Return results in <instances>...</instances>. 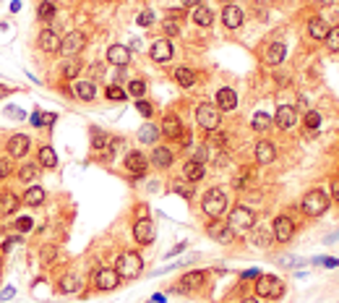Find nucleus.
I'll use <instances>...</instances> for the list:
<instances>
[{
	"label": "nucleus",
	"mask_w": 339,
	"mask_h": 303,
	"mask_svg": "<svg viewBox=\"0 0 339 303\" xmlns=\"http://www.w3.org/2000/svg\"><path fill=\"white\" fill-rule=\"evenodd\" d=\"M73 97H79V99H84V102H92V99L97 97L94 81H76V84H73Z\"/></svg>",
	"instance_id": "24"
},
{
	"label": "nucleus",
	"mask_w": 339,
	"mask_h": 303,
	"mask_svg": "<svg viewBox=\"0 0 339 303\" xmlns=\"http://www.w3.org/2000/svg\"><path fill=\"white\" fill-rule=\"evenodd\" d=\"M203 280H206V272H188L183 277V283H180L175 290L177 293H186V290H198L203 285Z\"/></svg>",
	"instance_id": "21"
},
{
	"label": "nucleus",
	"mask_w": 339,
	"mask_h": 303,
	"mask_svg": "<svg viewBox=\"0 0 339 303\" xmlns=\"http://www.w3.org/2000/svg\"><path fill=\"white\" fill-rule=\"evenodd\" d=\"M42 201H44V188H39V186H34V188H29L24 193V204L27 207H39Z\"/></svg>",
	"instance_id": "32"
},
{
	"label": "nucleus",
	"mask_w": 339,
	"mask_h": 303,
	"mask_svg": "<svg viewBox=\"0 0 339 303\" xmlns=\"http://www.w3.org/2000/svg\"><path fill=\"white\" fill-rule=\"evenodd\" d=\"M269 125H271V115L269 113H256L253 115V128L256 131H266Z\"/></svg>",
	"instance_id": "36"
},
{
	"label": "nucleus",
	"mask_w": 339,
	"mask_h": 303,
	"mask_svg": "<svg viewBox=\"0 0 339 303\" xmlns=\"http://www.w3.org/2000/svg\"><path fill=\"white\" fill-rule=\"evenodd\" d=\"M136 110H139L144 118H149V115L154 113V107H151V102H146V99H139V102H136Z\"/></svg>",
	"instance_id": "47"
},
{
	"label": "nucleus",
	"mask_w": 339,
	"mask_h": 303,
	"mask_svg": "<svg viewBox=\"0 0 339 303\" xmlns=\"http://www.w3.org/2000/svg\"><path fill=\"white\" fill-rule=\"evenodd\" d=\"M303 123H305V131L313 134V131H319V125H321V115L316 113V110H308V115H305Z\"/></svg>",
	"instance_id": "35"
},
{
	"label": "nucleus",
	"mask_w": 339,
	"mask_h": 303,
	"mask_svg": "<svg viewBox=\"0 0 339 303\" xmlns=\"http://www.w3.org/2000/svg\"><path fill=\"white\" fill-rule=\"evenodd\" d=\"M11 172H13V162L8 157H3V160H0V178H8Z\"/></svg>",
	"instance_id": "49"
},
{
	"label": "nucleus",
	"mask_w": 339,
	"mask_h": 303,
	"mask_svg": "<svg viewBox=\"0 0 339 303\" xmlns=\"http://www.w3.org/2000/svg\"><path fill=\"white\" fill-rule=\"evenodd\" d=\"M167 298H165V293H154V303H165Z\"/></svg>",
	"instance_id": "58"
},
{
	"label": "nucleus",
	"mask_w": 339,
	"mask_h": 303,
	"mask_svg": "<svg viewBox=\"0 0 339 303\" xmlns=\"http://www.w3.org/2000/svg\"><path fill=\"white\" fill-rule=\"evenodd\" d=\"M222 21H224V27H227L230 32H235V29H240V24H243V11L238 8V6H224V11H222Z\"/></svg>",
	"instance_id": "17"
},
{
	"label": "nucleus",
	"mask_w": 339,
	"mask_h": 303,
	"mask_svg": "<svg viewBox=\"0 0 339 303\" xmlns=\"http://www.w3.org/2000/svg\"><path fill=\"white\" fill-rule=\"evenodd\" d=\"M256 295L258 298H282L284 295V283L279 277H271V274H258V283H256Z\"/></svg>",
	"instance_id": "5"
},
{
	"label": "nucleus",
	"mask_w": 339,
	"mask_h": 303,
	"mask_svg": "<svg viewBox=\"0 0 339 303\" xmlns=\"http://www.w3.org/2000/svg\"><path fill=\"white\" fill-rule=\"evenodd\" d=\"M219 3H224V6H230V3H232V0H219Z\"/></svg>",
	"instance_id": "63"
},
{
	"label": "nucleus",
	"mask_w": 339,
	"mask_h": 303,
	"mask_svg": "<svg viewBox=\"0 0 339 303\" xmlns=\"http://www.w3.org/2000/svg\"><path fill=\"white\" fill-rule=\"evenodd\" d=\"M105 144H110V136L102 134L99 128H92V146H94V149H102Z\"/></svg>",
	"instance_id": "39"
},
{
	"label": "nucleus",
	"mask_w": 339,
	"mask_h": 303,
	"mask_svg": "<svg viewBox=\"0 0 339 303\" xmlns=\"http://www.w3.org/2000/svg\"><path fill=\"white\" fill-rule=\"evenodd\" d=\"M136 21H139V27H151L154 24V13L151 11H141Z\"/></svg>",
	"instance_id": "48"
},
{
	"label": "nucleus",
	"mask_w": 339,
	"mask_h": 303,
	"mask_svg": "<svg viewBox=\"0 0 339 303\" xmlns=\"http://www.w3.org/2000/svg\"><path fill=\"white\" fill-rule=\"evenodd\" d=\"M196 120L203 131H217L219 128V107L212 102H201L196 107Z\"/></svg>",
	"instance_id": "6"
},
{
	"label": "nucleus",
	"mask_w": 339,
	"mask_h": 303,
	"mask_svg": "<svg viewBox=\"0 0 339 303\" xmlns=\"http://www.w3.org/2000/svg\"><path fill=\"white\" fill-rule=\"evenodd\" d=\"M292 235H295V222H292L287 214H279L274 220V241L287 243V241H292Z\"/></svg>",
	"instance_id": "8"
},
{
	"label": "nucleus",
	"mask_w": 339,
	"mask_h": 303,
	"mask_svg": "<svg viewBox=\"0 0 339 303\" xmlns=\"http://www.w3.org/2000/svg\"><path fill=\"white\" fill-rule=\"evenodd\" d=\"M175 81L183 86V89H191V86L196 84V73H193V68H188V66H177V68H175Z\"/></svg>",
	"instance_id": "29"
},
{
	"label": "nucleus",
	"mask_w": 339,
	"mask_h": 303,
	"mask_svg": "<svg viewBox=\"0 0 339 303\" xmlns=\"http://www.w3.org/2000/svg\"><path fill=\"white\" fill-rule=\"evenodd\" d=\"M110 146H112V152H123L125 149V141L123 139H110Z\"/></svg>",
	"instance_id": "55"
},
{
	"label": "nucleus",
	"mask_w": 339,
	"mask_h": 303,
	"mask_svg": "<svg viewBox=\"0 0 339 303\" xmlns=\"http://www.w3.org/2000/svg\"><path fill=\"white\" fill-rule=\"evenodd\" d=\"M329 209V193L321 188H313L303 196V212L308 217H321V214Z\"/></svg>",
	"instance_id": "3"
},
{
	"label": "nucleus",
	"mask_w": 339,
	"mask_h": 303,
	"mask_svg": "<svg viewBox=\"0 0 339 303\" xmlns=\"http://www.w3.org/2000/svg\"><path fill=\"white\" fill-rule=\"evenodd\" d=\"M79 71H81V66H79L76 60H71V63H65V66H63V76H65V79H76Z\"/></svg>",
	"instance_id": "45"
},
{
	"label": "nucleus",
	"mask_w": 339,
	"mask_h": 303,
	"mask_svg": "<svg viewBox=\"0 0 339 303\" xmlns=\"http://www.w3.org/2000/svg\"><path fill=\"white\" fill-rule=\"evenodd\" d=\"M8 152H11V157H24L29 152V136H24V134L11 136L8 139Z\"/></svg>",
	"instance_id": "23"
},
{
	"label": "nucleus",
	"mask_w": 339,
	"mask_h": 303,
	"mask_svg": "<svg viewBox=\"0 0 339 303\" xmlns=\"http://www.w3.org/2000/svg\"><path fill=\"white\" fill-rule=\"evenodd\" d=\"M201 178H203V165L196 162V160H188V162L183 165V181L196 183V181H201Z\"/></svg>",
	"instance_id": "27"
},
{
	"label": "nucleus",
	"mask_w": 339,
	"mask_h": 303,
	"mask_svg": "<svg viewBox=\"0 0 339 303\" xmlns=\"http://www.w3.org/2000/svg\"><path fill=\"white\" fill-rule=\"evenodd\" d=\"M193 21H196L198 27H212V24H214V11H212L209 6H196Z\"/></svg>",
	"instance_id": "30"
},
{
	"label": "nucleus",
	"mask_w": 339,
	"mask_h": 303,
	"mask_svg": "<svg viewBox=\"0 0 339 303\" xmlns=\"http://www.w3.org/2000/svg\"><path fill=\"white\" fill-rule=\"evenodd\" d=\"M245 178H251V170H240V175H238V178H235L232 183H235L238 188H243V183H245Z\"/></svg>",
	"instance_id": "54"
},
{
	"label": "nucleus",
	"mask_w": 339,
	"mask_h": 303,
	"mask_svg": "<svg viewBox=\"0 0 339 303\" xmlns=\"http://www.w3.org/2000/svg\"><path fill=\"white\" fill-rule=\"evenodd\" d=\"M32 120H34L37 125H53V123L58 120V115H55V113H44V115H39V113H37Z\"/></svg>",
	"instance_id": "46"
},
{
	"label": "nucleus",
	"mask_w": 339,
	"mask_h": 303,
	"mask_svg": "<svg viewBox=\"0 0 339 303\" xmlns=\"http://www.w3.org/2000/svg\"><path fill=\"white\" fill-rule=\"evenodd\" d=\"M331 193H334V201L339 204V178H334V181H331Z\"/></svg>",
	"instance_id": "56"
},
{
	"label": "nucleus",
	"mask_w": 339,
	"mask_h": 303,
	"mask_svg": "<svg viewBox=\"0 0 339 303\" xmlns=\"http://www.w3.org/2000/svg\"><path fill=\"white\" fill-rule=\"evenodd\" d=\"M60 45H63V39H60L53 29H44V32L39 34V47H42L44 53H58Z\"/></svg>",
	"instance_id": "22"
},
{
	"label": "nucleus",
	"mask_w": 339,
	"mask_h": 303,
	"mask_svg": "<svg viewBox=\"0 0 339 303\" xmlns=\"http://www.w3.org/2000/svg\"><path fill=\"white\" fill-rule=\"evenodd\" d=\"M39 165L42 167H55L58 165V155H55L53 146H42L39 149Z\"/></svg>",
	"instance_id": "33"
},
{
	"label": "nucleus",
	"mask_w": 339,
	"mask_h": 303,
	"mask_svg": "<svg viewBox=\"0 0 339 303\" xmlns=\"http://www.w3.org/2000/svg\"><path fill=\"white\" fill-rule=\"evenodd\" d=\"M107 63H112V66H118V68H125L131 63V50L125 45H112L107 50Z\"/></svg>",
	"instance_id": "13"
},
{
	"label": "nucleus",
	"mask_w": 339,
	"mask_h": 303,
	"mask_svg": "<svg viewBox=\"0 0 339 303\" xmlns=\"http://www.w3.org/2000/svg\"><path fill=\"white\" fill-rule=\"evenodd\" d=\"M172 42L170 39H160V42H154L151 45V50H149V55H151V60L154 63H167V60H172Z\"/></svg>",
	"instance_id": "12"
},
{
	"label": "nucleus",
	"mask_w": 339,
	"mask_h": 303,
	"mask_svg": "<svg viewBox=\"0 0 339 303\" xmlns=\"http://www.w3.org/2000/svg\"><path fill=\"white\" fill-rule=\"evenodd\" d=\"M245 280H251V277H258V269H251V272H243Z\"/></svg>",
	"instance_id": "59"
},
{
	"label": "nucleus",
	"mask_w": 339,
	"mask_h": 303,
	"mask_svg": "<svg viewBox=\"0 0 339 303\" xmlns=\"http://www.w3.org/2000/svg\"><path fill=\"white\" fill-rule=\"evenodd\" d=\"M251 241H253L256 246H264V248H266V246L271 243V238H269V233H266V230H256V233L251 235Z\"/></svg>",
	"instance_id": "44"
},
{
	"label": "nucleus",
	"mask_w": 339,
	"mask_h": 303,
	"mask_svg": "<svg viewBox=\"0 0 339 303\" xmlns=\"http://www.w3.org/2000/svg\"><path fill=\"white\" fill-rule=\"evenodd\" d=\"M55 246H44L42 251H39V256H42V262H53V259H55Z\"/></svg>",
	"instance_id": "50"
},
{
	"label": "nucleus",
	"mask_w": 339,
	"mask_h": 303,
	"mask_svg": "<svg viewBox=\"0 0 339 303\" xmlns=\"http://www.w3.org/2000/svg\"><path fill=\"white\" fill-rule=\"evenodd\" d=\"M37 16H39L42 21H53V18H55V6H53V3H42V6L37 8Z\"/></svg>",
	"instance_id": "40"
},
{
	"label": "nucleus",
	"mask_w": 339,
	"mask_h": 303,
	"mask_svg": "<svg viewBox=\"0 0 339 303\" xmlns=\"http://www.w3.org/2000/svg\"><path fill=\"white\" fill-rule=\"evenodd\" d=\"M232 233H248V230H253L256 225V212L253 209H248V207H235L230 212V222Z\"/></svg>",
	"instance_id": "4"
},
{
	"label": "nucleus",
	"mask_w": 339,
	"mask_h": 303,
	"mask_svg": "<svg viewBox=\"0 0 339 303\" xmlns=\"http://www.w3.org/2000/svg\"><path fill=\"white\" fill-rule=\"evenodd\" d=\"M172 160H175V155H172L167 146H157V149L151 152V162L160 167V170H167V167L172 165Z\"/></svg>",
	"instance_id": "25"
},
{
	"label": "nucleus",
	"mask_w": 339,
	"mask_h": 303,
	"mask_svg": "<svg viewBox=\"0 0 339 303\" xmlns=\"http://www.w3.org/2000/svg\"><path fill=\"white\" fill-rule=\"evenodd\" d=\"M18 178L24 181V183L34 181V178H37V165H24V167L18 170Z\"/></svg>",
	"instance_id": "41"
},
{
	"label": "nucleus",
	"mask_w": 339,
	"mask_h": 303,
	"mask_svg": "<svg viewBox=\"0 0 339 303\" xmlns=\"http://www.w3.org/2000/svg\"><path fill=\"white\" fill-rule=\"evenodd\" d=\"M261 3H266V0H261Z\"/></svg>",
	"instance_id": "64"
},
{
	"label": "nucleus",
	"mask_w": 339,
	"mask_h": 303,
	"mask_svg": "<svg viewBox=\"0 0 339 303\" xmlns=\"http://www.w3.org/2000/svg\"><path fill=\"white\" fill-rule=\"evenodd\" d=\"M144 269V259L136 254V251H123L118 256V264H115V272L120 274V280H133V277H139Z\"/></svg>",
	"instance_id": "2"
},
{
	"label": "nucleus",
	"mask_w": 339,
	"mask_h": 303,
	"mask_svg": "<svg viewBox=\"0 0 339 303\" xmlns=\"http://www.w3.org/2000/svg\"><path fill=\"white\" fill-rule=\"evenodd\" d=\"M16 228H18V233H29V230H32V220H29V217H21V220L16 222Z\"/></svg>",
	"instance_id": "53"
},
{
	"label": "nucleus",
	"mask_w": 339,
	"mask_h": 303,
	"mask_svg": "<svg viewBox=\"0 0 339 303\" xmlns=\"http://www.w3.org/2000/svg\"><path fill=\"white\" fill-rule=\"evenodd\" d=\"M186 6H201V0H183Z\"/></svg>",
	"instance_id": "60"
},
{
	"label": "nucleus",
	"mask_w": 339,
	"mask_h": 303,
	"mask_svg": "<svg viewBox=\"0 0 339 303\" xmlns=\"http://www.w3.org/2000/svg\"><path fill=\"white\" fill-rule=\"evenodd\" d=\"M81 285H84V280H81L79 274H65V277L60 280V290H63V293H79Z\"/></svg>",
	"instance_id": "31"
},
{
	"label": "nucleus",
	"mask_w": 339,
	"mask_h": 303,
	"mask_svg": "<svg viewBox=\"0 0 339 303\" xmlns=\"http://www.w3.org/2000/svg\"><path fill=\"white\" fill-rule=\"evenodd\" d=\"M128 94H133V97H139V99H141V97L146 94V84H144L141 79L131 81V84H128Z\"/></svg>",
	"instance_id": "38"
},
{
	"label": "nucleus",
	"mask_w": 339,
	"mask_h": 303,
	"mask_svg": "<svg viewBox=\"0 0 339 303\" xmlns=\"http://www.w3.org/2000/svg\"><path fill=\"white\" fill-rule=\"evenodd\" d=\"M107 99H112V102H120V99H125V89H123V86H118V84H112V86H107Z\"/></svg>",
	"instance_id": "37"
},
{
	"label": "nucleus",
	"mask_w": 339,
	"mask_h": 303,
	"mask_svg": "<svg viewBox=\"0 0 339 303\" xmlns=\"http://www.w3.org/2000/svg\"><path fill=\"white\" fill-rule=\"evenodd\" d=\"M209 235L214 238L217 243H230V241H232V228H230L227 222L214 220V222L209 225Z\"/></svg>",
	"instance_id": "20"
},
{
	"label": "nucleus",
	"mask_w": 339,
	"mask_h": 303,
	"mask_svg": "<svg viewBox=\"0 0 339 303\" xmlns=\"http://www.w3.org/2000/svg\"><path fill=\"white\" fill-rule=\"evenodd\" d=\"M329 32H331V27L326 24L324 18H310V21H308V34H310L313 39H326Z\"/></svg>",
	"instance_id": "26"
},
{
	"label": "nucleus",
	"mask_w": 339,
	"mask_h": 303,
	"mask_svg": "<svg viewBox=\"0 0 339 303\" xmlns=\"http://www.w3.org/2000/svg\"><path fill=\"white\" fill-rule=\"evenodd\" d=\"M125 167L131 172H136V175H141V172H146V167H149V160H146L144 152H128L125 155Z\"/></svg>",
	"instance_id": "15"
},
{
	"label": "nucleus",
	"mask_w": 339,
	"mask_h": 303,
	"mask_svg": "<svg viewBox=\"0 0 339 303\" xmlns=\"http://www.w3.org/2000/svg\"><path fill=\"white\" fill-rule=\"evenodd\" d=\"M277 160V146L271 141H258L256 144V162L258 165H271Z\"/></svg>",
	"instance_id": "18"
},
{
	"label": "nucleus",
	"mask_w": 339,
	"mask_h": 303,
	"mask_svg": "<svg viewBox=\"0 0 339 303\" xmlns=\"http://www.w3.org/2000/svg\"><path fill=\"white\" fill-rule=\"evenodd\" d=\"M94 283H97V288L99 290H115L118 285H120V274L115 272V269H99L97 274H94Z\"/></svg>",
	"instance_id": "11"
},
{
	"label": "nucleus",
	"mask_w": 339,
	"mask_h": 303,
	"mask_svg": "<svg viewBox=\"0 0 339 303\" xmlns=\"http://www.w3.org/2000/svg\"><path fill=\"white\" fill-rule=\"evenodd\" d=\"M201 209L206 217L212 220H219L224 209H227V193H224L222 188H209L206 193H203V199H201Z\"/></svg>",
	"instance_id": "1"
},
{
	"label": "nucleus",
	"mask_w": 339,
	"mask_h": 303,
	"mask_svg": "<svg viewBox=\"0 0 339 303\" xmlns=\"http://www.w3.org/2000/svg\"><path fill=\"white\" fill-rule=\"evenodd\" d=\"M18 209V196L13 191H3L0 193V217H3V214H13Z\"/></svg>",
	"instance_id": "28"
},
{
	"label": "nucleus",
	"mask_w": 339,
	"mask_h": 303,
	"mask_svg": "<svg viewBox=\"0 0 339 303\" xmlns=\"http://www.w3.org/2000/svg\"><path fill=\"white\" fill-rule=\"evenodd\" d=\"M274 123L282 128V131H292V128L298 125V110L292 105H282L277 115H274Z\"/></svg>",
	"instance_id": "9"
},
{
	"label": "nucleus",
	"mask_w": 339,
	"mask_h": 303,
	"mask_svg": "<svg viewBox=\"0 0 339 303\" xmlns=\"http://www.w3.org/2000/svg\"><path fill=\"white\" fill-rule=\"evenodd\" d=\"M160 134H165L167 139H177L180 134H183V123H180V118L175 113H167L162 118V131Z\"/></svg>",
	"instance_id": "16"
},
{
	"label": "nucleus",
	"mask_w": 339,
	"mask_h": 303,
	"mask_svg": "<svg viewBox=\"0 0 339 303\" xmlns=\"http://www.w3.org/2000/svg\"><path fill=\"white\" fill-rule=\"evenodd\" d=\"M157 136H160V128L157 125H151V123H146L141 131H139V139L144 141V144H154L157 141Z\"/></svg>",
	"instance_id": "34"
},
{
	"label": "nucleus",
	"mask_w": 339,
	"mask_h": 303,
	"mask_svg": "<svg viewBox=\"0 0 339 303\" xmlns=\"http://www.w3.org/2000/svg\"><path fill=\"white\" fill-rule=\"evenodd\" d=\"M209 160V146H198V152H196V162H206Z\"/></svg>",
	"instance_id": "52"
},
{
	"label": "nucleus",
	"mask_w": 339,
	"mask_h": 303,
	"mask_svg": "<svg viewBox=\"0 0 339 303\" xmlns=\"http://www.w3.org/2000/svg\"><path fill=\"white\" fill-rule=\"evenodd\" d=\"M8 94H13V89H11V86H3V84H0V99L8 97Z\"/></svg>",
	"instance_id": "57"
},
{
	"label": "nucleus",
	"mask_w": 339,
	"mask_h": 303,
	"mask_svg": "<svg viewBox=\"0 0 339 303\" xmlns=\"http://www.w3.org/2000/svg\"><path fill=\"white\" fill-rule=\"evenodd\" d=\"M326 45L331 53H339V27H331L329 37H326Z\"/></svg>",
	"instance_id": "43"
},
{
	"label": "nucleus",
	"mask_w": 339,
	"mask_h": 303,
	"mask_svg": "<svg viewBox=\"0 0 339 303\" xmlns=\"http://www.w3.org/2000/svg\"><path fill=\"white\" fill-rule=\"evenodd\" d=\"M172 191L177 193V196H183V199H191V196H193V188L186 186L183 181H175V183H172Z\"/></svg>",
	"instance_id": "42"
},
{
	"label": "nucleus",
	"mask_w": 339,
	"mask_h": 303,
	"mask_svg": "<svg viewBox=\"0 0 339 303\" xmlns=\"http://www.w3.org/2000/svg\"><path fill=\"white\" fill-rule=\"evenodd\" d=\"M177 32H180V27H177V21H172V18L167 21V18H165V34H170V37H175Z\"/></svg>",
	"instance_id": "51"
},
{
	"label": "nucleus",
	"mask_w": 339,
	"mask_h": 303,
	"mask_svg": "<svg viewBox=\"0 0 339 303\" xmlns=\"http://www.w3.org/2000/svg\"><path fill=\"white\" fill-rule=\"evenodd\" d=\"M133 238H136V241H139L141 246L154 243V225H151V220L141 217L139 222H136V225H133Z\"/></svg>",
	"instance_id": "10"
},
{
	"label": "nucleus",
	"mask_w": 339,
	"mask_h": 303,
	"mask_svg": "<svg viewBox=\"0 0 339 303\" xmlns=\"http://www.w3.org/2000/svg\"><path fill=\"white\" fill-rule=\"evenodd\" d=\"M240 303H258L256 298H245V300H240Z\"/></svg>",
	"instance_id": "61"
},
{
	"label": "nucleus",
	"mask_w": 339,
	"mask_h": 303,
	"mask_svg": "<svg viewBox=\"0 0 339 303\" xmlns=\"http://www.w3.org/2000/svg\"><path fill=\"white\" fill-rule=\"evenodd\" d=\"M217 107H219V110H224V113L235 110V107H238V94H235V89H230V86H222V89L217 92Z\"/></svg>",
	"instance_id": "14"
},
{
	"label": "nucleus",
	"mask_w": 339,
	"mask_h": 303,
	"mask_svg": "<svg viewBox=\"0 0 339 303\" xmlns=\"http://www.w3.org/2000/svg\"><path fill=\"white\" fill-rule=\"evenodd\" d=\"M319 3H321V6H331V3H334V0H319Z\"/></svg>",
	"instance_id": "62"
},
{
	"label": "nucleus",
	"mask_w": 339,
	"mask_h": 303,
	"mask_svg": "<svg viewBox=\"0 0 339 303\" xmlns=\"http://www.w3.org/2000/svg\"><path fill=\"white\" fill-rule=\"evenodd\" d=\"M86 47V34L84 32H68L65 37H63V45H60V50H63V55H79L81 50Z\"/></svg>",
	"instance_id": "7"
},
{
	"label": "nucleus",
	"mask_w": 339,
	"mask_h": 303,
	"mask_svg": "<svg viewBox=\"0 0 339 303\" xmlns=\"http://www.w3.org/2000/svg\"><path fill=\"white\" fill-rule=\"evenodd\" d=\"M287 55V47L282 45V42H271V45H266L264 50V60L269 63V66H279V63L284 60Z\"/></svg>",
	"instance_id": "19"
}]
</instances>
